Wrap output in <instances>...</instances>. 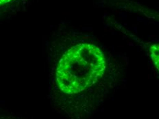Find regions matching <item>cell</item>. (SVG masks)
<instances>
[{
	"mask_svg": "<svg viewBox=\"0 0 159 119\" xmlns=\"http://www.w3.org/2000/svg\"><path fill=\"white\" fill-rule=\"evenodd\" d=\"M110 51L92 36L61 33L54 34L48 48L52 84L68 97L87 93L119 71Z\"/></svg>",
	"mask_w": 159,
	"mask_h": 119,
	"instance_id": "cell-1",
	"label": "cell"
},
{
	"mask_svg": "<svg viewBox=\"0 0 159 119\" xmlns=\"http://www.w3.org/2000/svg\"><path fill=\"white\" fill-rule=\"evenodd\" d=\"M151 60L159 73V43L152 45L149 49Z\"/></svg>",
	"mask_w": 159,
	"mask_h": 119,
	"instance_id": "cell-3",
	"label": "cell"
},
{
	"mask_svg": "<svg viewBox=\"0 0 159 119\" xmlns=\"http://www.w3.org/2000/svg\"><path fill=\"white\" fill-rule=\"evenodd\" d=\"M32 0H0V19H10L30 6Z\"/></svg>",
	"mask_w": 159,
	"mask_h": 119,
	"instance_id": "cell-2",
	"label": "cell"
}]
</instances>
